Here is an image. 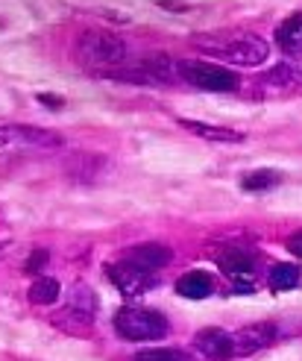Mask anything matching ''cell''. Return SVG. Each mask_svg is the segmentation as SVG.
<instances>
[{"mask_svg":"<svg viewBox=\"0 0 302 361\" xmlns=\"http://www.w3.org/2000/svg\"><path fill=\"white\" fill-rule=\"evenodd\" d=\"M194 44L220 62L246 65V68H256L261 62H268L270 56V44L253 32H203V35H194Z\"/></svg>","mask_w":302,"mask_h":361,"instance_id":"6da1fadb","label":"cell"},{"mask_svg":"<svg viewBox=\"0 0 302 361\" xmlns=\"http://www.w3.org/2000/svg\"><path fill=\"white\" fill-rule=\"evenodd\" d=\"M77 59L88 68V71H109V74H118V68L127 65L130 59V47L120 39L118 32L109 30H85L77 42Z\"/></svg>","mask_w":302,"mask_h":361,"instance_id":"7a4b0ae2","label":"cell"},{"mask_svg":"<svg viewBox=\"0 0 302 361\" xmlns=\"http://www.w3.org/2000/svg\"><path fill=\"white\" fill-rule=\"evenodd\" d=\"M65 138L53 130L24 123H4L0 126V153H32V150H56Z\"/></svg>","mask_w":302,"mask_h":361,"instance_id":"3957f363","label":"cell"},{"mask_svg":"<svg viewBox=\"0 0 302 361\" xmlns=\"http://www.w3.org/2000/svg\"><path fill=\"white\" fill-rule=\"evenodd\" d=\"M115 332L123 341H158L168 335V320L153 309H120L115 314Z\"/></svg>","mask_w":302,"mask_h":361,"instance_id":"277c9868","label":"cell"},{"mask_svg":"<svg viewBox=\"0 0 302 361\" xmlns=\"http://www.w3.org/2000/svg\"><path fill=\"white\" fill-rule=\"evenodd\" d=\"M176 71L182 74V80L203 88V92H238V85H241V77L232 68H223L215 62L185 59V62L176 65Z\"/></svg>","mask_w":302,"mask_h":361,"instance_id":"5b68a950","label":"cell"},{"mask_svg":"<svg viewBox=\"0 0 302 361\" xmlns=\"http://www.w3.org/2000/svg\"><path fill=\"white\" fill-rule=\"evenodd\" d=\"M106 274H109V279L118 285V291L127 294V297H138L156 285V274H147V270H141L130 262H115V264L106 267Z\"/></svg>","mask_w":302,"mask_h":361,"instance_id":"8992f818","label":"cell"},{"mask_svg":"<svg viewBox=\"0 0 302 361\" xmlns=\"http://www.w3.org/2000/svg\"><path fill=\"white\" fill-rule=\"evenodd\" d=\"M218 264H220L223 274L241 288V291H253L256 262H253L250 252H244V250H226V252H220Z\"/></svg>","mask_w":302,"mask_h":361,"instance_id":"52a82bcc","label":"cell"},{"mask_svg":"<svg viewBox=\"0 0 302 361\" xmlns=\"http://www.w3.org/2000/svg\"><path fill=\"white\" fill-rule=\"evenodd\" d=\"M194 347L211 361H226L235 355V338L223 329H203L194 338Z\"/></svg>","mask_w":302,"mask_h":361,"instance_id":"ba28073f","label":"cell"},{"mask_svg":"<svg viewBox=\"0 0 302 361\" xmlns=\"http://www.w3.org/2000/svg\"><path fill=\"white\" fill-rule=\"evenodd\" d=\"M170 259H173L170 247L150 241V244H138V247L127 250V259H123V262H130V264H135V267H141V270H147V274H156L158 267L170 264Z\"/></svg>","mask_w":302,"mask_h":361,"instance_id":"9c48e42d","label":"cell"},{"mask_svg":"<svg viewBox=\"0 0 302 361\" xmlns=\"http://www.w3.org/2000/svg\"><path fill=\"white\" fill-rule=\"evenodd\" d=\"M232 338H235V353H256V350L270 347L279 338V332L273 323H253V326H244Z\"/></svg>","mask_w":302,"mask_h":361,"instance_id":"30bf717a","label":"cell"},{"mask_svg":"<svg viewBox=\"0 0 302 361\" xmlns=\"http://www.w3.org/2000/svg\"><path fill=\"white\" fill-rule=\"evenodd\" d=\"M176 294L188 300H206L215 294V279L206 270H191V274L180 276V282H176Z\"/></svg>","mask_w":302,"mask_h":361,"instance_id":"8fae6325","label":"cell"},{"mask_svg":"<svg viewBox=\"0 0 302 361\" xmlns=\"http://www.w3.org/2000/svg\"><path fill=\"white\" fill-rule=\"evenodd\" d=\"M188 133H194L197 138H206L211 144H235L244 141L246 135L241 130H229V126H215V123H203V121H180Z\"/></svg>","mask_w":302,"mask_h":361,"instance_id":"7c38bea8","label":"cell"},{"mask_svg":"<svg viewBox=\"0 0 302 361\" xmlns=\"http://www.w3.org/2000/svg\"><path fill=\"white\" fill-rule=\"evenodd\" d=\"M276 44L288 53H302V12H294L276 27Z\"/></svg>","mask_w":302,"mask_h":361,"instance_id":"4fadbf2b","label":"cell"},{"mask_svg":"<svg viewBox=\"0 0 302 361\" xmlns=\"http://www.w3.org/2000/svg\"><path fill=\"white\" fill-rule=\"evenodd\" d=\"M68 314H70V317H80L82 323H88V320L97 314V297L88 291L85 285H77L74 297L68 300Z\"/></svg>","mask_w":302,"mask_h":361,"instance_id":"5bb4252c","label":"cell"},{"mask_svg":"<svg viewBox=\"0 0 302 361\" xmlns=\"http://www.w3.org/2000/svg\"><path fill=\"white\" fill-rule=\"evenodd\" d=\"M279 183H282V173H276L270 168H258L241 179V188L250 191V194H264V191H273Z\"/></svg>","mask_w":302,"mask_h":361,"instance_id":"9a60e30c","label":"cell"},{"mask_svg":"<svg viewBox=\"0 0 302 361\" xmlns=\"http://www.w3.org/2000/svg\"><path fill=\"white\" fill-rule=\"evenodd\" d=\"M299 267L296 264H288V262H279L270 267V274H268V282L273 291H294V288L299 285Z\"/></svg>","mask_w":302,"mask_h":361,"instance_id":"2e32d148","label":"cell"},{"mask_svg":"<svg viewBox=\"0 0 302 361\" xmlns=\"http://www.w3.org/2000/svg\"><path fill=\"white\" fill-rule=\"evenodd\" d=\"M56 300H59V282H56V279L42 276V279H35V282L30 285V302H35V305H50V302H56Z\"/></svg>","mask_w":302,"mask_h":361,"instance_id":"e0dca14e","label":"cell"},{"mask_svg":"<svg viewBox=\"0 0 302 361\" xmlns=\"http://www.w3.org/2000/svg\"><path fill=\"white\" fill-rule=\"evenodd\" d=\"M135 361H191L182 350H141Z\"/></svg>","mask_w":302,"mask_h":361,"instance_id":"ac0fdd59","label":"cell"},{"mask_svg":"<svg viewBox=\"0 0 302 361\" xmlns=\"http://www.w3.org/2000/svg\"><path fill=\"white\" fill-rule=\"evenodd\" d=\"M47 262H50L47 250H35L32 256H30V264H27V270H30V274H39V270H42V267H44Z\"/></svg>","mask_w":302,"mask_h":361,"instance_id":"d6986e66","label":"cell"},{"mask_svg":"<svg viewBox=\"0 0 302 361\" xmlns=\"http://www.w3.org/2000/svg\"><path fill=\"white\" fill-rule=\"evenodd\" d=\"M288 250L294 252V256H299V259H302V229H296L294 235L288 238Z\"/></svg>","mask_w":302,"mask_h":361,"instance_id":"ffe728a7","label":"cell"}]
</instances>
